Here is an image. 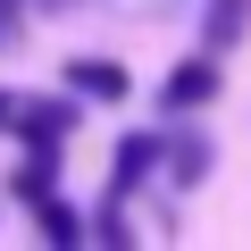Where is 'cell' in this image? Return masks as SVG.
Masks as SVG:
<instances>
[{"label":"cell","instance_id":"3957f363","mask_svg":"<svg viewBox=\"0 0 251 251\" xmlns=\"http://www.w3.org/2000/svg\"><path fill=\"white\" fill-rule=\"evenodd\" d=\"M67 84H75L84 100H126V67H117V59H75Z\"/></svg>","mask_w":251,"mask_h":251},{"label":"cell","instance_id":"8992f818","mask_svg":"<svg viewBox=\"0 0 251 251\" xmlns=\"http://www.w3.org/2000/svg\"><path fill=\"white\" fill-rule=\"evenodd\" d=\"M243 34V0H218V17H209V42H234Z\"/></svg>","mask_w":251,"mask_h":251},{"label":"cell","instance_id":"52a82bcc","mask_svg":"<svg viewBox=\"0 0 251 251\" xmlns=\"http://www.w3.org/2000/svg\"><path fill=\"white\" fill-rule=\"evenodd\" d=\"M17 34V0H0V42H9Z\"/></svg>","mask_w":251,"mask_h":251},{"label":"cell","instance_id":"277c9868","mask_svg":"<svg viewBox=\"0 0 251 251\" xmlns=\"http://www.w3.org/2000/svg\"><path fill=\"white\" fill-rule=\"evenodd\" d=\"M209 92H218V67H209V59H184V67L168 75V109H201Z\"/></svg>","mask_w":251,"mask_h":251},{"label":"cell","instance_id":"5b68a950","mask_svg":"<svg viewBox=\"0 0 251 251\" xmlns=\"http://www.w3.org/2000/svg\"><path fill=\"white\" fill-rule=\"evenodd\" d=\"M159 159L176 168V184H201V176H209V143H201V134H176V143H159Z\"/></svg>","mask_w":251,"mask_h":251},{"label":"cell","instance_id":"6da1fadb","mask_svg":"<svg viewBox=\"0 0 251 251\" xmlns=\"http://www.w3.org/2000/svg\"><path fill=\"white\" fill-rule=\"evenodd\" d=\"M9 134L34 151V168H50L67 151V134H75V109L67 100H17V126H9Z\"/></svg>","mask_w":251,"mask_h":251},{"label":"cell","instance_id":"ba28073f","mask_svg":"<svg viewBox=\"0 0 251 251\" xmlns=\"http://www.w3.org/2000/svg\"><path fill=\"white\" fill-rule=\"evenodd\" d=\"M9 126H17V92H0V134H9Z\"/></svg>","mask_w":251,"mask_h":251},{"label":"cell","instance_id":"7a4b0ae2","mask_svg":"<svg viewBox=\"0 0 251 251\" xmlns=\"http://www.w3.org/2000/svg\"><path fill=\"white\" fill-rule=\"evenodd\" d=\"M151 168H159V134H126L117 143V168H109V201H126Z\"/></svg>","mask_w":251,"mask_h":251}]
</instances>
